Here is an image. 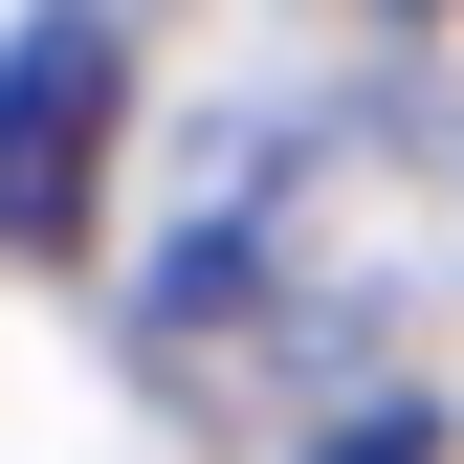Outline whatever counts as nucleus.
I'll return each instance as SVG.
<instances>
[{
  "label": "nucleus",
  "instance_id": "1",
  "mask_svg": "<svg viewBox=\"0 0 464 464\" xmlns=\"http://www.w3.org/2000/svg\"><path fill=\"white\" fill-rule=\"evenodd\" d=\"M89 23H23V44H0V221H44V199H67V155H89Z\"/></svg>",
  "mask_w": 464,
  "mask_h": 464
}]
</instances>
